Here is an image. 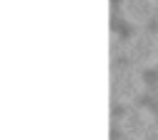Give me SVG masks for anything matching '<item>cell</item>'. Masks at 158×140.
Returning <instances> with one entry per match:
<instances>
[{"label":"cell","instance_id":"7a4b0ae2","mask_svg":"<svg viewBox=\"0 0 158 140\" xmlns=\"http://www.w3.org/2000/svg\"><path fill=\"white\" fill-rule=\"evenodd\" d=\"M121 54L126 56V61L141 71L146 69H156L158 66V32L153 29H133L123 47H121Z\"/></svg>","mask_w":158,"mask_h":140},{"label":"cell","instance_id":"3957f363","mask_svg":"<svg viewBox=\"0 0 158 140\" xmlns=\"http://www.w3.org/2000/svg\"><path fill=\"white\" fill-rule=\"evenodd\" d=\"M158 120L148 106H126L118 115V133L123 140H151L156 138Z\"/></svg>","mask_w":158,"mask_h":140},{"label":"cell","instance_id":"5b68a950","mask_svg":"<svg viewBox=\"0 0 158 140\" xmlns=\"http://www.w3.org/2000/svg\"><path fill=\"white\" fill-rule=\"evenodd\" d=\"M156 140H158V130H156Z\"/></svg>","mask_w":158,"mask_h":140},{"label":"cell","instance_id":"6da1fadb","mask_svg":"<svg viewBox=\"0 0 158 140\" xmlns=\"http://www.w3.org/2000/svg\"><path fill=\"white\" fill-rule=\"evenodd\" d=\"M109 91H111V103L114 106H133L138 98L146 93V76L141 69L131 64H118L111 69L109 79Z\"/></svg>","mask_w":158,"mask_h":140},{"label":"cell","instance_id":"277c9868","mask_svg":"<svg viewBox=\"0 0 158 140\" xmlns=\"http://www.w3.org/2000/svg\"><path fill=\"white\" fill-rule=\"evenodd\" d=\"M118 12L126 25H131L133 29H143L158 17V0H118Z\"/></svg>","mask_w":158,"mask_h":140}]
</instances>
